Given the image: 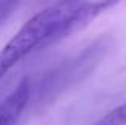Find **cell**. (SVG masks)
I'll list each match as a JSON object with an SVG mask.
<instances>
[{"label": "cell", "instance_id": "6da1fadb", "mask_svg": "<svg viewBox=\"0 0 126 125\" xmlns=\"http://www.w3.org/2000/svg\"><path fill=\"white\" fill-rule=\"evenodd\" d=\"M78 0H62L32 16L0 50V79L37 48L53 43L61 24Z\"/></svg>", "mask_w": 126, "mask_h": 125}, {"label": "cell", "instance_id": "7a4b0ae2", "mask_svg": "<svg viewBox=\"0 0 126 125\" xmlns=\"http://www.w3.org/2000/svg\"><path fill=\"white\" fill-rule=\"evenodd\" d=\"M118 2L120 0H89V2H80L78 0L75 3V6L70 10V13L67 15V18L64 19V22L61 24L54 42L59 40V39L67 37V35H70L72 32L78 31V29H81L89 21L97 18L101 13H104L105 10H109L110 6H113Z\"/></svg>", "mask_w": 126, "mask_h": 125}, {"label": "cell", "instance_id": "3957f363", "mask_svg": "<svg viewBox=\"0 0 126 125\" xmlns=\"http://www.w3.org/2000/svg\"><path fill=\"white\" fill-rule=\"evenodd\" d=\"M34 87L29 79H24L16 85V88L0 103V125H16L27 107Z\"/></svg>", "mask_w": 126, "mask_h": 125}, {"label": "cell", "instance_id": "277c9868", "mask_svg": "<svg viewBox=\"0 0 126 125\" xmlns=\"http://www.w3.org/2000/svg\"><path fill=\"white\" fill-rule=\"evenodd\" d=\"M94 125H126V103L110 111Z\"/></svg>", "mask_w": 126, "mask_h": 125}, {"label": "cell", "instance_id": "5b68a950", "mask_svg": "<svg viewBox=\"0 0 126 125\" xmlns=\"http://www.w3.org/2000/svg\"><path fill=\"white\" fill-rule=\"evenodd\" d=\"M18 5V0H0V22L13 11Z\"/></svg>", "mask_w": 126, "mask_h": 125}]
</instances>
